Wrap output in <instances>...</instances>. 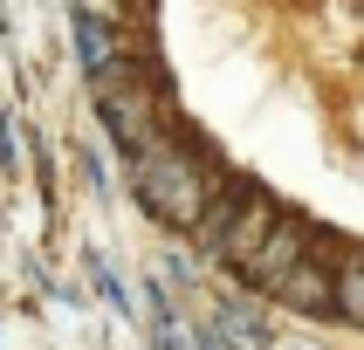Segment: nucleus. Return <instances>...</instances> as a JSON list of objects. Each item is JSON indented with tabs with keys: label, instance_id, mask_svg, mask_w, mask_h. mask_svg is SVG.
<instances>
[{
	"label": "nucleus",
	"instance_id": "nucleus-1",
	"mask_svg": "<svg viewBox=\"0 0 364 350\" xmlns=\"http://www.w3.org/2000/svg\"><path fill=\"white\" fill-rule=\"evenodd\" d=\"M138 199L151 220L165 226H200L206 213V172L193 165V151H179V144H151V151H138Z\"/></svg>",
	"mask_w": 364,
	"mask_h": 350
},
{
	"label": "nucleus",
	"instance_id": "nucleus-2",
	"mask_svg": "<svg viewBox=\"0 0 364 350\" xmlns=\"http://www.w3.org/2000/svg\"><path fill=\"white\" fill-rule=\"evenodd\" d=\"M275 220H282V213H275V199H268L262 185L234 192V213H227V234H220V247H213V254H227L234 268H247L255 254H262V241L275 234Z\"/></svg>",
	"mask_w": 364,
	"mask_h": 350
},
{
	"label": "nucleus",
	"instance_id": "nucleus-3",
	"mask_svg": "<svg viewBox=\"0 0 364 350\" xmlns=\"http://www.w3.org/2000/svg\"><path fill=\"white\" fill-rule=\"evenodd\" d=\"M275 302L303 309V316H330V309H337V275H330L323 261H309V254H303V261L275 282Z\"/></svg>",
	"mask_w": 364,
	"mask_h": 350
},
{
	"label": "nucleus",
	"instance_id": "nucleus-4",
	"mask_svg": "<svg viewBox=\"0 0 364 350\" xmlns=\"http://www.w3.org/2000/svg\"><path fill=\"white\" fill-rule=\"evenodd\" d=\"M296 261H303V220H289V213H282V220H275V234L262 241V254L247 261V275H255L262 288H275Z\"/></svg>",
	"mask_w": 364,
	"mask_h": 350
},
{
	"label": "nucleus",
	"instance_id": "nucleus-5",
	"mask_svg": "<svg viewBox=\"0 0 364 350\" xmlns=\"http://www.w3.org/2000/svg\"><path fill=\"white\" fill-rule=\"evenodd\" d=\"M76 55H82V69H90V76H110V62H117V41H110V28H103V14H90V7H82L76 14Z\"/></svg>",
	"mask_w": 364,
	"mask_h": 350
},
{
	"label": "nucleus",
	"instance_id": "nucleus-6",
	"mask_svg": "<svg viewBox=\"0 0 364 350\" xmlns=\"http://www.w3.org/2000/svg\"><path fill=\"white\" fill-rule=\"evenodd\" d=\"M220 329H227V337H234V344H241V350H262V344H268V323H262V316H255V309H241V302H227Z\"/></svg>",
	"mask_w": 364,
	"mask_h": 350
},
{
	"label": "nucleus",
	"instance_id": "nucleus-7",
	"mask_svg": "<svg viewBox=\"0 0 364 350\" xmlns=\"http://www.w3.org/2000/svg\"><path fill=\"white\" fill-rule=\"evenodd\" d=\"M337 316H350V323H364V254L337 275Z\"/></svg>",
	"mask_w": 364,
	"mask_h": 350
},
{
	"label": "nucleus",
	"instance_id": "nucleus-8",
	"mask_svg": "<svg viewBox=\"0 0 364 350\" xmlns=\"http://www.w3.org/2000/svg\"><path fill=\"white\" fill-rule=\"evenodd\" d=\"M200 350H241V344H234L227 329H206V337H200Z\"/></svg>",
	"mask_w": 364,
	"mask_h": 350
},
{
	"label": "nucleus",
	"instance_id": "nucleus-9",
	"mask_svg": "<svg viewBox=\"0 0 364 350\" xmlns=\"http://www.w3.org/2000/svg\"><path fill=\"white\" fill-rule=\"evenodd\" d=\"M303 350H309V344H303Z\"/></svg>",
	"mask_w": 364,
	"mask_h": 350
}]
</instances>
